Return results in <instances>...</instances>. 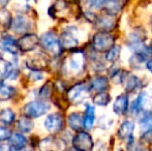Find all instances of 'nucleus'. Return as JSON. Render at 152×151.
<instances>
[{
    "label": "nucleus",
    "mask_w": 152,
    "mask_h": 151,
    "mask_svg": "<svg viewBox=\"0 0 152 151\" xmlns=\"http://www.w3.org/2000/svg\"><path fill=\"white\" fill-rule=\"evenodd\" d=\"M85 69V57L83 52L81 51H74L72 54L69 55L68 58L64 61L63 65H62V69L63 73L66 76H72L76 77L80 74Z\"/></svg>",
    "instance_id": "nucleus-1"
},
{
    "label": "nucleus",
    "mask_w": 152,
    "mask_h": 151,
    "mask_svg": "<svg viewBox=\"0 0 152 151\" xmlns=\"http://www.w3.org/2000/svg\"><path fill=\"white\" fill-rule=\"evenodd\" d=\"M39 44L46 52H48L49 54L54 57L59 56L62 52V47L59 37L52 31L45 32L39 38Z\"/></svg>",
    "instance_id": "nucleus-2"
},
{
    "label": "nucleus",
    "mask_w": 152,
    "mask_h": 151,
    "mask_svg": "<svg viewBox=\"0 0 152 151\" xmlns=\"http://www.w3.org/2000/svg\"><path fill=\"white\" fill-rule=\"evenodd\" d=\"M51 109V105L46 101H32L23 107V115L29 119H36L47 114Z\"/></svg>",
    "instance_id": "nucleus-3"
},
{
    "label": "nucleus",
    "mask_w": 152,
    "mask_h": 151,
    "mask_svg": "<svg viewBox=\"0 0 152 151\" xmlns=\"http://www.w3.org/2000/svg\"><path fill=\"white\" fill-rule=\"evenodd\" d=\"M89 92H90L89 86L84 83H78L68 89L66 92V97L70 103L80 104L89 96Z\"/></svg>",
    "instance_id": "nucleus-4"
},
{
    "label": "nucleus",
    "mask_w": 152,
    "mask_h": 151,
    "mask_svg": "<svg viewBox=\"0 0 152 151\" xmlns=\"http://www.w3.org/2000/svg\"><path fill=\"white\" fill-rule=\"evenodd\" d=\"M114 46V37L108 32L96 33L92 38V47L97 52H107Z\"/></svg>",
    "instance_id": "nucleus-5"
},
{
    "label": "nucleus",
    "mask_w": 152,
    "mask_h": 151,
    "mask_svg": "<svg viewBox=\"0 0 152 151\" xmlns=\"http://www.w3.org/2000/svg\"><path fill=\"white\" fill-rule=\"evenodd\" d=\"M72 147L77 151H91L93 148V140L91 136L86 131H78L72 138Z\"/></svg>",
    "instance_id": "nucleus-6"
},
{
    "label": "nucleus",
    "mask_w": 152,
    "mask_h": 151,
    "mask_svg": "<svg viewBox=\"0 0 152 151\" xmlns=\"http://www.w3.org/2000/svg\"><path fill=\"white\" fill-rule=\"evenodd\" d=\"M64 127V119L60 113H52L48 115L45 120V128L52 135L58 133Z\"/></svg>",
    "instance_id": "nucleus-7"
},
{
    "label": "nucleus",
    "mask_w": 152,
    "mask_h": 151,
    "mask_svg": "<svg viewBox=\"0 0 152 151\" xmlns=\"http://www.w3.org/2000/svg\"><path fill=\"white\" fill-rule=\"evenodd\" d=\"M19 51L21 52H31L35 50L39 44V38L35 33H25L17 40Z\"/></svg>",
    "instance_id": "nucleus-8"
},
{
    "label": "nucleus",
    "mask_w": 152,
    "mask_h": 151,
    "mask_svg": "<svg viewBox=\"0 0 152 151\" xmlns=\"http://www.w3.org/2000/svg\"><path fill=\"white\" fill-rule=\"evenodd\" d=\"M31 27L32 23L28 17L24 15H18L12 20L10 29H12L15 33H18V34H25L30 30Z\"/></svg>",
    "instance_id": "nucleus-9"
},
{
    "label": "nucleus",
    "mask_w": 152,
    "mask_h": 151,
    "mask_svg": "<svg viewBox=\"0 0 152 151\" xmlns=\"http://www.w3.org/2000/svg\"><path fill=\"white\" fill-rule=\"evenodd\" d=\"M25 64L27 65L28 69H30L31 71H40L42 69H45L47 66L49 65V60L45 54L42 53H38L35 54L33 57L26 59L25 60Z\"/></svg>",
    "instance_id": "nucleus-10"
},
{
    "label": "nucleus",
    "mask_w": 152,
    "mask_h": 151,
    "mask_svg": "<svg viewBox=\"0 0 152 151\" xmlns=\"http://www.w3.org/2000/svg\"><path fill=\"white\" fill-rule=\"evenodd\" d=\"M38 149L40 151H62L64 149V144L61 140L54 137H48L38 143Z\"/></svg>",
    "instance_id": "nucleus-11"
},
{
    "label": "nucleus",
    "mask_w": 152,
    "mask_h": 151,
    "mask_svg": "<svg viewBox=\"0 0 152 151\" xmlns=\"http://www.w3.org/2000/svg\"><path fill=\"white\" fill-rule=\"evenodd\" d=\"M0 50L6 54L17 55L19 52L17 40L10 34L2 35L0 38Z\"/></svg>",
    "instance_id": "nucleus-12"
},
{
    "label": "nucleus",
    "mask_w": 152,
    "mask_h": 151,
    "mask_svg": "<svg viewBox=\"0 0 152 151\" xmlns=\"http://www.w3.org/2000/svg\"><path fill=\"white\" fill-rule=\"evenodd\" d=\"M18 74L19 71L15 69L14 63L4 58H0V81L5 79H16Z\"/></svg>",
    "instance_id": "nucleus-13"
},
{
    "label": "nucleus",
    "mask_w": 152,
    "mask_h": 151,
    "mask_svg": "<svg viewBox=\"0 0 152 151\" xmlns=\"http://www.w3.org/2000/svg\"><path fill=\"white\" fill-rule=\"evenodd\" d=\"M59 40H60L62 49H66V50H72L79 44L78 38L72 29H66L65 31H63L61 33Z\"/></svg>",
    "instance_id": "nucleus-14"
},
{
    "label": "nucleus",
    "mask_w": 152,
    "mask_h": 151,
    "mask_svg": "<svg viewBox=\"0 0 152 151\" xmlns=\"http://www.w3.org/2000/svg\"><path fill=\"white\" fill-rule=\"evenodd\" d=\"M95 24L97 26V28L99 30H102V32H108V31H111L115 28V26H116V20H115L113 15H110L107 12L106 15L98 17L96 19Z\"/></svg>",
    "instance_id": "nucleus-15"
},
{
    "label": "nucleus",
    "mask_w": 152,
    "mask_h": 151,
    "mask_svg": "<svg viewBox=\"0 0 152 151\" xmlns=\"http://www.w3.org/2000/svg\"><path fill=\"white\" fill-rule=\"evenodd\" d=\"M120 82L123 84L124 88L127 92H134V90L139 88L140 86V80L134 75H128L127 73H123L121 76Z\"/></svg>",
    "instance_id": "nucleus-16"
},
{
    "label": "nucleus",
    "mask_w": 152,
    "mask_h": 151,
    "mask_svg": "<svg viewBox=\"0 0 152 151\" xmlns=\"http://www.w3.org/2000/svg\"><path fill=\"white\" fill-rule=\"evenodd\" d=\"M109 88V81L106 77H95L90 81L89 89L92 91H95L96 93L107 91Z\"/></svg>",
    "instance_id": "nucleus-17"
},
{
    "label": "nucleus",
    "mask_w": 152,
    "mask_h": 151,
    "mask_svg": "<svg viewBox=\"0 0 152 151\" xmlns=\"http://www.w3.org/2000/svg\"><path fill=\"white\" fill-rule=\"evenodd\" d=\"M134 129V123L130 120H125L120 124L118 129V136L122 140L132 139V133Z\"/></svg>",
    "instance_id": "nucleus-18"
},
{
    "label": "nucleus",
    "mask_w": 152,
    "mask_h": 151,
    "mask_svg": "<svg viewBox=\"0 0 152 151\" xmlns=\"http://www.w3.org/2000/svg\"><path fill=\"white\" fill-rule=\"evenodd\" d=\"M128 109V95L123 93L120 94L118 97L116 98L113 106V110L116 114L118 115H123L124 113L127 112Z\"/></svg>",
    "instance_id": "nucleus-19"
},
{
    "label": "nucleus",
    "mask_w": 152,
    "mask_h": 151,
    "mask_svg": "<svg viewBox=\"0 0 152 151\" xmlns=\"http://www.w3.org/2000/svg\"><path fill=\"white\" fill-rule=\"evenodd\" d=\"M10 144L15 148L17 151H20L24 149L27 145V139L23 133H12L10 139Z\"/></svg>",
    "instance_id": "nucleus-20"
},
{
    "label": "nucleus",
    "mask_w": 152,
    "mask_h": 151,
    "mask_svg": "<svg viewBox=\"0 0 152 151\" xmlns=\"http://www.w3.org/2000/svg\"><path fill=\"white\" fill-rule=\"evenodd\" d=\"M68 126L75 131H80L83 127V117L82 115L78 112H74V113L69 114L67 118Z\"/></svg>",
    "instance_id": "nucleus-21"
},
{
    "label": "nucleus",
    "mask_w": 152,
    "mask_h": 151,
    "mask_svg": "<svg viewBox=\"0 0 152 151\" xmlns=\"http://www.w3.org/2000/svg\"><path fill=\"white\" fill-rule=\"evenodd\" d=\"M94 120H95V110L91 105H87L86 112L83 117V127L86 129H91L93 126Z\"/></svg>",
    "instance_id": "nucleus-22"
},
{
    "label": "nucleus",
    "mask_w": 152,
    "mask_h": 151,
    "mask_svg": "<svg viewBox=\"0 0 152 151\" xmlns=\"http://www.w3.org/2000/svg\"><path fill=\"white\" fill-rule=\"evenodd\" d=\"M16 94V88L10 85H6L2 81H0V101H5L12 98V96Z\"/></svg>",
    "instance_id": "nucleus-23"
},
{
    "label": "nucleus",
    "mask_w": 152,
    "mask_h": 151,
    "mask_svg": "<svg viewBox=\"0 0 152 151\" xmlns=\"http://www.w3.org/2000/svg\"><path fill=\"white\" fill-rule=\"evenodd\" d=\"M16 119V114L10 108H5L0 112V122L4 125H10Z\"/></svg>",
    "instance_id": "nucleus-24"
},
{
    "label": "nucleus",
    "mask_w": 152,
    "mask_h": 151,
    "mask_svg": "<svg viewBox=\"0 0 152 151\" xmlns=\"http://www.w3.org/2000/svg\"><path fill=\"white\" fill-rule=\"evenodd\" d=\"M33 127H34L33 122L29 118H26V117H22V118H20L17 121V128L23 133H30L32 129H33Z\"/></svg>",
    "instance_id": "nucleus-25"
},
{
    "label": "nucleus",
    "mask_w": 152,
    "mask_h": 151,
    "mask_svg": "<svg viewBox=\"0 0 152 151\" xmlns=\"http://www.w3.org/2000/svg\"><path fill=\"white\" fill-rule=\"evenodd\" d=\"M12 15L8 10L0 9V29L2 30H7L10 28V24H12Z\"/></svg>",
    "instance_id": "nucleus-26"
},
{
    "label": "nucleus",
    "mask_w": 152,
    "mask_h": 151,
    "mask_svg": "<svg viewBox=\"0 0 152 151\" xmlns=\"http://www.w3.org/2000/svg\"><path fill=\"white\" fill-rule=\"evenodd\" d=\"M141 131L144 133H147L152 131V113L151 112H146L143 118L140 121Z\"/></svg>",
    "instance_id": "nucleus-27"
},
{
    "label": "nucleus",
    "mask_w": 152,
    "mask_h": 151,
    "mask_svg": "<svg viewBox=\"0 0 152 151\" xmlns=\"http://www.w3.org/2000/svg\"><path fill=\"white\" fill-rule=\"evenodd\" d=\"M52 93H53V83L47 82L40 87L39 91H38V97L42 99H49L52 96Z\"/></svg>",
    "instance_id": "nucleus-28"
},
{
    "label": "nucleus",
    "mask_w": 152,
    "mask_h": 151,
    "mask_svg": "<svg viewBox=\"0 0 152 151\" xmlns=\"http://www.w3.org/2000/svg\"><path fill=\"white\" fill-rule=\"evenodd\" d=\"M111 101V96L108 92L102 91V92H98L94 95L93 97V103L97 106H107Z\"/></svg>",
    "instance_id": "nucleus-29"
},
{
    "label": "nucleus",
    "mask_w": 152,
    "mask_h": 151,
    "mask_svg": "<svg viewBox=\"0 0 152 151\" xmlns=\"http://www.w3.org/2000/svg\"><path fill=\"white\" fill-rule=\"evenodd\" d=\"M107 8V12L110 15H115L119 12L122 8V4L119 0H109L107 3L104 4Z\"/></svg>",
    "instance_id": "nucleus-30"
},
{
    "label": "nucleus",
    "mask_w": 152,
    "mask_h": 151,
    "mask_svg": "<svg viewBox=\"0 0 152 151\" xmlns=\"http://www.w3.org/2000/svg\"><path fill=\"white\" fill-rule=\"evenodd\" d=\"M121 53V48L120 46H113L110 50L107 51L106 54V59L110 62H115L119 59Z\"/></svg>",
    "instance_id": "nucleus-31"
},
{
    "label": "nucleus",
    "mask_w": 152,
    "mask_h": 151,
    "mask_svg": "<svg viewBox=\"0 0 152 151\" xmlns=\"http://www.w3.org/2000/svg\"><path fill=\"white\" fill-rule=\"evenodd\" d=\"M142 106H143V94L141 93V94L137 97V99L134 101V103L132 104V112L134 114H138L139 112L141 111V109H142Z\"/></svg>",
    "instance_id": "nucleus-32"
},
{
    "label": "nucleus",
    "mask_w": 152,
    "mask_h": 151,
    "mask_svg": "<svg viewBox=\"0 0 152 151\" xmlns=\"http://www.w3.org/2000/svg\"><path fill=\"white\" fill-rule=\"evenodd\" d=\"M108 0H88V6L93 9H99L102 6H104V4L107 3Z\"/></svg>",
    "instance_id": "nucleus-33"
},
{
    "label": "nucleus",
    "mask_w": 152,
    "mask_h": 151,
    "mask_svg": "<svg viewBox=\"0 0 152 151\" xmlns=\"http://www.w3.org/2000/svg\"><path fill=\"white\" fill-rule=\"evenodd\" d=\"M12 136V131L5 126H0V142L8 140Z\"/></svg>",
    "instance_id": "nucleus-34"
},
{
    "label": "nucleus",
    "mask_w": 152,
    "mask_h": 151,
    "mask_svg": "<svg viewBox=\"0 0 152 151\" xmlns=\"http://www.w3.org/2000/svg\"><path fill=\"white\" fill-rule=\"evenodd\" d=\"M29 78H30L32 81H34V82H36V81L42 80V79L44 78V76H42V74L40 73V71H32L31 73H30V75H29Z\"/></svg>",
    "instance_id": "nucleus-35"
},
{
    "label": "nucleus",
    "mask_w": 152,
    "mask_h": 151,
    "mask_svg": "<svg viewBox=\"0 0 152 151\" xmlns=\"http://www.w3.org/2000/svg\"><path fill=\"white\" fill-rule=\"evenodd\" d=\"M0 151H17L10 143L0 144Z\"/></svg>",
    "instance_id": "nucleus-36"
},
{
    "label": "nucleus",
    "mask_w": 152,
    "mask_h": 151,
    "mask_svg": "<svg viewBox=\"0 0 152 151\" xmlns=\"http://www.w3.org/2000/svg\"><path fill=\"white\" fill-rule=\"evenodd\" d=\"M130 145L129 147H128V149H129V151H144V149H143V147L141 145H137V144L134 143V141H132V139H130Z\"/></svg>",
    "instance_id": "nucleus-37"
},
{
    "label": "nucleus",
    "mask_w": 152,
    "mask_h": 151,
    "mask_svg": "<svg viewBox=\"0 0 152 151\" xmlns=\"http://www.w3.org/2000/svg\"><path fill=\"white\" fill-rule=\"evenodd\" d=\"M146 67L148 69V71H151V74H152V59H150V60L147 61Z\"/></svg>",
    "instance_id": "nucleus-38"
},
{
    "label": "nucleus",
    "mask_w": 152,
    "mask_h": 151,
    "mask_svg": "<svg viewBox=\"0 0 152 151\" xmlns=\"http://www.w3.org/2000/svg\"><path fill=\"white\" fill-rule=\"evenodd\" d=\"M150 48H151V51H152V40H151V44H150Z\"/></svg>",
    "instance_id": "nucleus-39"
},
{
    "label": "nucleus",
    "mask_w": 152,
    "mask_h": 151,
    "mask_svg": "<svg viewBox=\"0 0 152 151\" xmlns=\"http://www.w3.org/2000/svg\"><path fill=\"white\" fill-rule=\"evenodd\" d=\"M151 26H152V17H151Z\"/></svg>",
    "instance_id": "nucleus-40"
},
{
    "label": "nucleus",
    "mask_w": 152,
    "mask_h": 151,
    "mask_svg": "<svg viewBox=\"0 0 152 151\" xmlns=\"http://www.w3.org/2000/svg\"><path fill=\"white\" fill-rule=\"evenodd\" d=\"M150 151H152V149H151V150H150Z\"/></svg>",
    "instance_id": "nucleus-41"
}]
</instances>
